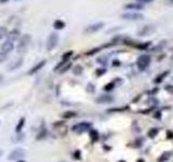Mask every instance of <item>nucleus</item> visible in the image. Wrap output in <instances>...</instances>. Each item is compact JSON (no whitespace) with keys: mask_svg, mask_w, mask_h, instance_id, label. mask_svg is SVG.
I'll list each match as a JSON object with an SVG mask.
<instances>
[{"mask_svg":"<svg viewBox=\"0 0 173 162\" xmlns=\"http://www.w3.org/2000/svg\"><path fill=\"white\" fill-rule=\"evenodd\" d=\"M30 42H31V37L30 35H23L20 37L19 39V44L16 46V50L19 53H24L26 52V50L28 49Z\"/></svg>","mask_w":173,"mask_h":162,"instance_id":"1","label":"nucleus"},{"mask_svg":"<svg viewBox=\"0 0 173 162\" xmlns=\"http://www.w3.org/2000/svg\"><path fill=\"white\" fill-rule=\"evenodd\" d=\"M57 43H59V35L56 33H51L49 35L47 39V43H46V46H47L48 51H52L56 48Z\"/></svg>","mask_w":173,"mask_h":162,"instance_id":"2","label":"nucleus"},{"mask_svg":"<svg viewBox=\"0 0 173 162\" xmlns=\"http://www.w3.org/2000/svg\"><path fill=\"white\" fill-rule=\"evenodd\" d=\"M149 64H150V56L149 55L144 54V55H141V56L137 59V67H139V69L140 70H145L147 67L149 66Z\"/></svg>","mask_w":173,"mask_h":162,"instance_id":"3","label":"nucleus"},{"mask_svg":"<svg viewBox=\"0 0 173 162\" xmlns=\"http://www.w3.org/2000/svg\"><path fill=\"white\" fill-rule=\"evenodd\" d=\"M26 156V150L23 148H16L14 149L13 151L10 152V155L8 157L9 160H19V159L23 158Z\"/></svg>","mask_w":173,"mask_h":162,"instance_id":"4","label":"nucleus"},{"mask_svg":"<svg viewBox=\"0 0 173 162\" xmlns=\"http://www.w3.org/2000/svg\"><path fill=\"white\" fill-rule=\"evenodd\" d=\"M103 27H104V23H103V22H99V23H95V24H92V25L86 26V29H84V33H86V34L97 33V31L102 29Z\"/></svg>","mask_w":173,"mask_h":162,"instance_id":"5","label":"nucleus"},{"mask_svg":"<svg viewBox=\"0 0 173 162\" xmlns=\"http://www.w3.org/2000/svg\"><path fill=\"white\" fill-rule=\"evenodd\" d=\"M91 128V123L89 122H81V123H78L76 126H73V131L76 133H83L88 131V130H90Z\"/></svg>","mask_w":173,"mask_h":162,"instance_id":"6","label":"nucleus"},{"mask_svg":"<svg viewBox=\"0 0 173 162\" xmlns=\"http://www.w3.org/2000/svg\"><path fill=\"white\" fill-rule=\"evenodd\" d=\"M121 17L127 21H141L143 19V15L141 13H124Z\"/></svg>","mask_w":173,"mask_h":162,"instance_id":"7","label":"nucleus"},{"mask_svg":"<svg viewBox=\"0 0 173 162\" xmlns=\"http://www.w3.org/2000/svg\"><path fill=\"white\" fill-rule=\"evenodd\" d=\"M156 30V28L152 25H146L144 26L143 28H141L139 30V36H148V35H152Z\"/></svg>","mask_w":173,"mask_h":162,"instance_id":"8","label":"nucleus"},{"mask_svg":"<svg viewBox=\"0 0 173 162\" xmlns=\"http://www.w3.org/2000/svg\"><path fill=\"white\" fill-rule=\"evenodd\" d=\"M14 49V43L13 41H10V40H7V41H4L2 43V46H1V52L4 53H10L12 52Z\"/></svg>","mask_w":173,"mask_h":162,"instance_id":"9","label":"nucleus"},{"mask_svg":"<svg viewBox=\"0 0 173 162\" xmlns=\"http://www.w3.org/2000/svg\"><path fill=\"white\" fill-rule=\"evenodd\" d=\"M95 102L97 104H109L114 102V97L110 95H101L95 99Z\"/></svg>","mask_w":173,"mask_h":162,"instance_id":"10","label":"nucleus"},{"mask_svg":"<svg viewBox=\"0 0 173 162\" xmlns=\"http://www.w3.org/2000/svg\"><path fill=\"white\" fill-rule=\"evenodd\" d=\"M46 64H47L46 61H40L39 63H37V65H35V66L28 71V75H30V76H31V75H35V74L38 73L40 69H42L43 67L46 66Z\"/></svg>","mask_w":173,"mask_h":162,"instance_id":"11","label":"nucleus"},{"mask_svg":"<svg viewBox=\"0 0 173 162\" xmlns=\"http://www.w3.org/2000/svg\"><path fill=\"white\" fill-rule=\"evenodd\" d=\"M22 65H23V60H22V59H17V60H15L14 62H12V63L8 66V70H9V71L16 70V69H19Z\"/></svg>","mask_w":173,"mask_h":162,"instance_id":"12","label":"nucleus"},{"mask_svg":"<svg viewBox=\"0 0 173 162\" xmlns=\"http://www.w3.org/2000/svg\"><path fill=\"white\" fill-rule=\"evenodd\" d=\"M20 30L17 29H13L11 30L10 33H8V40H10V41H14V40H17L20 39Z\"/></svg>","mask_w":173,"mask_h":162,"instance_id":"13","label":"nucleus"},{"mask_svg":"<svg viewBox=\"0 0 173 162\" xmlns=\"http://www.w3.org/2000/svg\"><path fill=\"white\" fill-rule=\"evenodd\" d=\"M144 4H128L124 6V9H128V10H143Z\"/></svg>","mask_w":173,"mask_h":162,"instance_id":"14","label":"nucleus"},{"mask_svg":"<svg viewBox=\"0 0 173 162\" xmlns=\"http://www.w3.org/2000/svg\"><path fill=\"white\" fill-rule=\"evenodd\" d=\"M170 74L169 70H166V71H163V73H161L160 75H158V76L155 78V80H154V82L155 83H161L164 80V78H166L168 75Z\"/></svg>","mask_w":173,"mask_h":162,"instance_id":"15","label":"nucleus"},{"mask_svg":"<svg viewBox=\"0 0 173 162\" xmlns=\"http://www.w3.org/2000/svg\"><path fill=\"white\" fill-rule=\"evenodd\" d=\"M171 157H172V152L171 151H164L162 155L158 158V162H166V161H168Z\"/></svg>","mask_w":173,"mask_h":162,"instance_id":"16","label":"nucleus"},{"mask_svg":"<svg viewBox=\"0 0 173 162\" xmlns=\"http://www.w3.org/2000/svg\"><path fill=\"white\" fill-rule=\"evenodd\" d=\"M65 22H63L62 20H56V21H54V23H53V27L55 28V29L57 30H61V29H63L64 27H65Z\"/></svg>","mask_w":173,"mask_h":162,"instance_id":"17","label":"nucleus"},{"mask_svg":"<svg viewBox=\"0 0 173 162\" xmlns=\"http://www.w3.org/2000/svg\"><path fill=\"white\" fill-rule=\"evenodd\" d=\"M159 133V129H157V128H153V129H150L147 133V135L149 138H155L157 136V134Z\"/></svg>","mask_w":173,"mask_h":162,"instance_id":"18","label":"nucleus"},{"mask_svg":"<svg viewBox=\"0 0 173 162\" xmlns=\"http://www.w3.org/2000/svg\"><path fill=\"white\" fill-rule=\"evenodd\" d=\"M24 138H25V135H24L23 133H17L16 136H14L13 138H12V142L13 143H19V142H23Z\"/></svg>","mask_w":173,"mask_h":162,"instance_id":"19","label":"nucleus"},{"mask_svg":"<svg viewBox=\"0 0 173 162\" xmlns=\"http://www.w3.org/2000/svg\"><path fill=\"white\" fill-rule=\"evenodd\" d=\"M24 124H25V118H24V117H22V118H21V120H20V122L17 123L16 128H15V131H16V133H20L21 131H22Z\"/></svg>","mask_w":173,"mask_h":162,"instance_id":"20","label":"nucleus"},{"mask_svg":"<svg viewBox=\"0 0 173 162\" xmlns=\"http://www.w3.org/2000/svg\"><path fill=\"white\" fill-rule=\"evenodd\" d=\"M90 136L92 142H97L99 141V133H97V130H90Z\"/></svg>","mask_w":173,"mask_h":162,"instance_id":"21","label":"nucleus"},{"mask_svg":"<svg viewBox=\"0 0 173 162\" xmlns=\"http://www.w3.org/2000/svg\"><path fill=\"white\" fill-rule=\"evenodd\" d=\"M77 113L75 111H66V113H63V118L64 119H70V118H74L76 117Z\"/></svg>","mask_w":173,"mask_h":162,"instance_id":"22","label":"nucleus"},{"mask_svg":"<svg viewBox=\"0 0 173 162\" xmlns=\"http://www.w3.org/2000/svg\"><path fill=\"white\" fill-rule=\"evenodd\" d=\"M82 70L83 68L80 65H77V66L74 67V69H73V73L75 74V75H77V76H79V75H81L82 74Z\"/></svg>","mask_w":173,"mask_h":162,"instance_id":"23","label":"nucleus"},{"mask_svg":"<svg viewBox=\"0 0 173 162\" xmlns=\"http://www.w3.org/2000/svg\"><path fill=\"white\" fill-rule=\"evenodd\" d=\"M8 36V29L7 27H0V39H2L4 37Z\"/></svg>","mask_w":173,"mask_h":162,"instance_id":"24","label":"nucleus"},{"mask_svg":"<svg viewBox=\"0 0 173 162\" xmlns=\"http://www.w3.org/2000/svg\"><path fill=\"white\" fill-rule=\"evenodd\" d=\"M47 134H48L47 130H46V129H42L41 131H40L39 134L37 135V139H43V138H46Z\"/></svg>","mask_w":173,"mask_h":162,"instance_id":"25","label":"nucleus"},{"mask_svg":"<svg viewBox=\"0 0 173 162\" xmlns=\"http://www.w3.org/2000/svg\"><path fill=\"white\" fill-rule=\"evenodd\" d=\"M70 67H71V64H70L69 62H68V63L65 64V65H64V66L62 67V68H61L60 70H59V73H60V74L66 73V71H67V70H68V69H69Z\"/></svg>","mask_w":173,"mask_h":162,"instance_id":"26","label":"nucleus"},{"mask_svg":"<svg viewBox=\"0 0 173 162\" xmlns=\"http://www.w3.org/2000/svg\"><path fill=\"white\" fill-rule=\"evenodd\" d=\"M73 56V51H67L65 54H64L63 56H62V60L64 61H69L70 57Z\"/></svg>","mask_w":173,"mask_h":162,"instance_id":"27","label":"nucleus"},{"mask_svg":"<svg viewBox=\"0 0 173 162\" xmlns=\"http://www.w3.org/2000/svg\"><path fill=\"white\" fill-rule=\"evenodd\" d=\"M127 109H128V107H122V108H112V109H108L107 111L108 113H113V111H124Z\"/></svg>","mask_w":173,"mask_h":162,"instance_id":"28","label":"nucleus"},{"mask_svg":"<svg viewBox=\"0 0 173 162\" xmlns=\"http://www.w3.org/2000/svg\"><path fill=\"white\" fill-rule=\"evenodd\" d=\"M8 59V54L4 52H0V63H2L4 61H7Z\"/></svg>","mask_w":173,"mask_h":162,"instance_id":"29","label":"nucleus"},{"mask_svg":"<svg viewBox=\"0 0 173 162\" xmlns=\"http://www.w3.org/2000/svg\"><path fill=\"white\" fill-rule=\"evenodd\" d=\"M86 91H88V92H90V93H93L94 91H95V88H94V86L92 84V83H89V84H88Z\"/></svg>","mask_w":173,"mask_h":162,"instance_id":"30","label":"nucleus"},{"mask_svg":"<svg viewBox=\"0 0 173 162\" xmlns=\"http://www.w3.org/2000/svg\"><path fill=\"white\" fill-rule=\"evenodd\" d=\"M114 86H115V83H114V82L108 83V84H106V86H105V88H104V90H106V91H109V90H113Z\"/></svg>","mask_w":173,"mask_h":162,"instance_id":"31","label":"nucleus"},{"mask_svg":"<svg viewBox=\"0 0 173 162\" xmlns=\"http://www.w3.org/2000/svg\"><path fill=\"white\" fill-rule=\"evenodd\" d=\"M80 155H81V152L79 151V150H76V151L74 152V158L77 159V160H79L81 157H80Z\"/></svg>","mask_w":173,"mask_h":162,"instance_id":"32","label":"nucleus"},{"mask_svg":"<svg viewBox=\"0 0 173 162\" xmlns=\"http://www.w3.org/2000/svg\"><path fill=\"white\" fill-rule=\"evenodd\" d=\"M106 73V69H104V68H101V69H97V76H102L104 74Z\"/></svg>","mask_w":173,"mask_h":162,"instance_id":"33","label":"nucleus"},{"mask_svg":"<svg viewBox=\"0 0 173 162\" xmlns=\"http://www.w3.org/2000/svg\"><path fill=\"white\" fill-rule=\"evenodd\" d=\"M148 46H150V42H146V44H137V48H139V49H146Z\"/></svg>","mask_w":173,"mask_h":162,"instance_id":"34","label":"nucleus"},{"mask_svg":"<svg viewBox=\"0 0 173 162\" xmlns=\"http://www.w3.org/2000/svg\"><path fill=\"white\" fill-rule=\"evenodd\" d=\"M139 4H149V2H152L153 0H137Z\"/></svg>","mask_w":173,"mask_h":162,"instance_id":"35","label":"nucleus"},{"mask_svg":"<svg viewBox=\"0 0 173 162\" xmlns=\"http://www.w3.org/2000/svg\"><path fill=\"white\" fill-rule=\"evenodd\" d=\"M166 90L168 92H170L171 94H173V86H166Z\"/></svg>","mask_w":173,"mask_h":162,"instance_id":"36","label":"nucleus"},{"mask_svg":"<svg viewBox=\"0 0 173 162\" xmlns=\"http://www.w3.org/2000/svg\"><path fill=\"white\" fill-rule=\"evenodd\" d=\"M167 138L168 139L173 138V133L171 132V131H168V132H167Z\"/></svg>","mask_w":173,"mask_h":162,"instance_id":"37","label":"nucleus"},{"mask_svg":"<svg viewBox=\"0 0 173 162\" xmlns=\"http://www.w3.org/2000/svg\"><path fill=\"white\" fill-rule=\"evenodd\" d=\"M9 0H0V4H7Z\"/></svg>","mask_w":173,"mask_h":162,"instance_id":"38","label":"nucleus"},{"mask_svg":"<svg viewBox=\"0 0 173 162\" xmlns=\"http://www.w3.org/2000/svg\"><path fill=\"white\" fill-rule=\"evenodd\" d=\"M137 162H144V160H143V159H139V160H137Z\"/></svg>","mask_w":173,"mask_h":162,"instance_id":"39","label":"nucleus"},{"mask_svg":"<svg viewBox=\"0 0 173 162\" xmlns=\"http://www.w3.org/2000/svg\"><path fill=\"white\" fill-rule=\"evenodd\" d=\"M2 79H4V77H2V76H1V75H0V82L2 81Z\"/></svg>","mask_w":173,"mask_h":162,"instance_id":"40","label":"nucleus"},{"mask_svg":"<svg viewBox=\"0 0 173 162\" xmlns=\"http://www.w3.org/2000/svg\"><path fill=\"white\" fill-rule=\"evenodd\" d=\"M168 4H173V0H172V1H169V2H168Z\"/></svg>","mask_w":173,"mask_h":162,"instance_id":"41","label":"nucleus"},{"mask_svg":"<svg viewBox=\"0 0 173 162\" xmlns=\"http://www.w3.org/2000/svg\"><path fill=\"white\" fill-rule=\"evenodd\" d=\"M2 153H4V151H2V150H0V157L2 156Z\"/></svg>","mask_w":173,"mask_h":162,"instance_id":"42","label":"nucleus"},{"mask_svg":"<svg viewBox=\"0 0 173 162\" xmlns=\"http://www.w3.org/2000/svg\"><path fill=\"white\" fill-rule=\"evenodd\" d=\"M17 162H26V161H22V160H20V161H17Z\"/></svg>","mask_w":173,"mask_h":162,"instance_id":"43","label":"nucleus"},{"mask_svg":"<svg viewBox=\"0 0 173 162\" xmlns=\"http://www.w3.org/2000/svg\"><path fill=\"white\" fill-rule=\"evenodd\" d=\"M119 162H126V161H123V160H120V161Z\"/></svg>","mask_w":173,"mask_h":162,"instance_id":"44","label":"nucleus"},{"mask_svg":"<svg viewBox=\"0 0 173 162\" xmlns=\"http://www.w3.org/2000/svg\"><path fill=\"white\" fill-rule=\"evenodd\" d=\"M15 1H20V0H15Z\"/></svg>","mask_w":173,"mask_h":162,"instance_id":"45","label":"nucleus"}]
</instances>
